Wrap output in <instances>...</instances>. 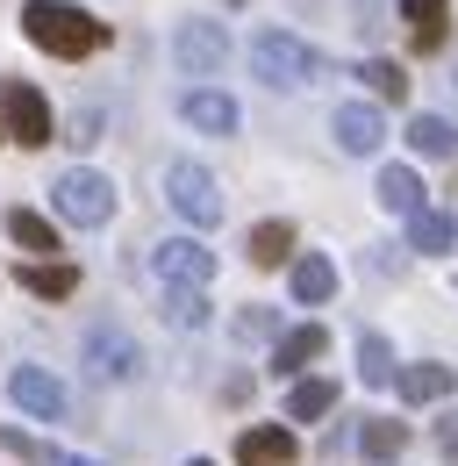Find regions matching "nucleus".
<instances>
[{
  "mask_svg": "<svg viewBox=\"0 0 458 466\" xmlns=\"http://www.w3.org/2000/svg\"><path fill=\"white\" fill-rule=\"evenodd\" d=\"M223 402H251V373H229V380H223Z\"/></svg>",
  "mask_w": 458,
  "mask_h": 466,
  "instance_id": "nucleus-33",
  "label": "nucleus"
},
{
  "mask_svg": "<svg viewBox=\"0 0 458 466\" xmlns=\"http://www.w3.org/2000/svg\"><path fill=\"white\" fill-rule=\"evenodd\" d=\"M458 244V223H452V208H423L415 223H408V251L415 258H444Z\"/></svg>",
  "mask_w": 458,
  "mask_h": 466,
  "instance_id": "nucleus-22",
  "label": "nucleus"
},
{
  "mask_svg": "<svg viewBox=\"0 0 458 466\" xmlns=\"http://www.w3.org/2000/svg\"><path fill=\"white\" fill-rule=\"evenodd\" d=\"M0 452H15L22 466H57V460H65V452H51L44 438H29L22 423H0Z\"/></svg>",
  "mask_w": 458,
  "mask_h": 466,
  "instance_id": "nucleus-28",
  "label": "nucleus"
},
{
  "mask_svg": "<svg viewBox=\"0 0 458 466\" xmlns=\"http://www.w3.org/2000/svg\"><path fill=\"white\" fill-rule=\"evenodd\" d=\"M186 466H215V460H186Z\"/></svg>",
  "mask_w": 458,
  "mask_h": 466,
  "instance_id": "nucleus-37",
  "label": "nucleus"
},
{
  "mask_svg": "<svg viewBox=\"0 0 458 466\" xmlns=\"http://www.w3.org/2000/svg\"><path fill=\"white\" fill-rule=\"evenodd\" d=\"M51 216L72 223V230H108L114 223V179L94 173V166H65L51 179Z\"/></svg>",
  "mask_w": 458,
  "mask_h": 466,
  "instance_id": "nucleus-4",
  "label": "nucleus"
},
{
  "mask_svg": "<svg viewBox=\"0 0 458 466\" xmlns=\"http://www.w3.org/2000/svg\"><path fill=\"white\" fill-rule=\"evenodd\" d=\"M79 359H86V373H94V380H114V388L144 373V345H136L122 323H108V316H101V323H86V345H79Z\"/></svg>",
  "mask_w": 458,
  "mask_h": 466,
  "instance_id": "nucleus-6",
  "label": "nucleus"
},
{
  "mask_svg": "<svg viewBox=\"0 0 458 466\" xmlns=\"http://www.w3.org/2000/svg\"><path fill=\"white\" fill-rule=\"evenodd\" d=\"M0 144H7V129H0Z\"/></svg>",
  "mask_w": 458,
  "mask_h": 466,
  "instance_id": "nucleus-39",
  "label": "nucleus"
},
{
  "mask_svg": "<svg viewBox=\"0 0 458 466\" xmlns=\"http://www.w3.org/2000/svg\"><path fill=\"white\" fill-rule=\"evenodd\" d=\"M401 452H408V423H394V416H365V423H358V460L394 466Z\"/></svg>",
  "mask_w": 458,
  "mask_h": 466,
  "instance_id": "nucleus-19",
  "label": "nucleus"
},
{
  "mask_svg": "<svg viewBox=\"0 0 458 466\" xmlns=\"http://www.w3.org/2000/svg\"><path fill=\"white\" fill-rule=\"evenodd\" d=\"M165 201H172V216L186 223L194 237H208L215 223L229 216V194H223V179L208 173L201 158H172L165 166Z\"/></svg>",
  "mask_w": 458,
  "mask_h": 466,
  "instance_id": "nucleus-3",
  "label": "nucleus"
},
{
  "mask_svg": "<svg viewBox=\"0 0 458 466\" xmlns=\"http://www.w3.org/2000/svg\"><path fill=\"white\" fill-rule=\"evenodd\" d=\"M437 86H444V101H452V108H458V58L444 65V79H437Z\"/></svg>",
  "mask_w": 458,
  "mask_h": 466,
  "instance_id": "nucleus-34",
  "label": "nucleus"
},
{
  "mask_svg": "<svg viewBox=\"0 0 458 466\" xmlns=\"http://www.w3.org/2000/svg\"><path fill=\"white\" fill-rule=\"evenodd\" d=\"M358 380H365V388H394L401 380V359L380 330H358Z\"/></svg>",
  "mask_w": 458,
  "mask_h": 466,
  "instance_id": "nucleus-24",
  "label": "nucleus"
},
{
  "mask_svg": "<svg viewBox=\"0 0 458 466\" xmlns=\"http://www.w3.org/2000/svg\"><path fill=\"white\" fill-rule=\"evenodd\" d=\"M172 65H179L186 79H215L229 65V29L208 22V15H186V22L172 29Z\"/></svg>",
  "mask_w": 458,
  "mask_h": 466,
  "instance_id": "nucleus-7",
  "label": "nucleus"
},
{
  "mask_svg": "<svg viewBox=\"0 0 458 466\" xmlns=\"http://www.w3.org/2000/svg\"><path fill=\"white\" fill-rule=\"evenodd\" d=\"M437 452H444V460H458V409H444V416H437Z\"/></svg>",
  "mask_w": 458,
  "mask_h": 466,
  "instance_id": "nucleus-32",
  "label": "nucleus"
},
{
  "mask_svg": "<svg viewBox=\"0 0 458 466\" xmlns=\"http://www.w3.org/2000/svg\"><path fill=\"white\" fill-rule=\"evenodd\" d=\"M244 258L251 266H294V223L286 216H265V223H251V237H244Z\"/></svg>",
  "mask_w": 458,
  "mask_h": 466,
  "instance_id": "nucleus-18",
  "label": "nucleus"
},
{
  "mask_svg": "<svg viewBox=\"0 0 458 466\" xmlns=\"http://www.w3.org/2000/svg\"><path fill=\"white\" fill-rule=\"evenodd\" d=\"M0 129H7V144H22V151L57 144V116L29 79H0Z\"/></svg>",
  "mask_w": 458,
  "mask_h": 466,
  "instance_id": "nucleus-5",
  "label": "nucleus"
},
{
  "mask_svg": "<svg viewBox=\"0 0 458 466\" xmlns=\"http://www.w3.org/2000/svg\"><path fill=\"white\" fill-rule=\"evenodd\" d=\"M330 137H337L344 158H380V144H387V116H380V101H337Z\"/></svg>",
  "mask_w": 458,
  "mask_h": 466,
  "instance_id": "nucleus-10",
  "label": "nucleus"
},
{
  "mask_svg": "<svg viewBox=\"0 0 458 466\" xmlns=\"http://www.w3.org/2000/svg\"><path fill=\"white\" fill-rule=\"evenodd\" d=\"M57 466H101V460H72V452H65V460H57Z\"/></svg>",
  "mask_w": 458,
  "mask_h": 466,
  "instance_id": "nucleus-36",
  "label": "nucleus"
},
{
  "mask_svg": "<svg viewBox=\"0 0 458 466\" xmlns=\"http://www.w3.org/2000/svg\"><path fill=\"white\" fill-rule=\"evenodd\" d=\"M223 7H244V0H223Z\"/></svg>",
  "mask_w": 458,
  "mask_h": 466,
  "instance_id": "nucleus-38",
  "label": "nucleus"
},
{
  "mask_svg": "<svg viewBox=\"0 0 458 466\" xmlns=\"http://www.w3.org/2000/svg\"><path fill=\"white\" fill-rule=\"evenodd\" d=\"M408 151L415 158H458V122L452 116H408Z\"/></svg>",
  "mask_w": 458,
  "mask_h": 466,
  "instance_id": "nucleus-21",
  "label": "nucleus"
},
{
  "mask_svg": "<svg viewBox=\"0 0 458 466\" xmlns=\"http://www.w3.org/2000/svg\"><path fill=\"white\" fill-rule=\"evenodd\" d=\"M15 280H22V294H36V301H72L79 294V266L72 258H22Z\"/></svg>",
  "mask_w": 458,
  "mask_h": 466,
  "instance_id": "nucleus-16",
  "label": "nucleus"
},
{
  "mask_svg": "<svg viewBox=\"0 0 458 466\" xmlns=\"http://www.w3.org/2000/svg\"><path fill=\"white\" fill-rule=\"evenodd\" d=\"M358 29H380V0H358Z\"/></svg>",
  "mask_w": 458,
  "mask_h": 466,
  "instance_id": "nucleus-35",
  "label": "nucleus"
},
{
  "mask_svg": "<svg viewBox=\"0 0 458 466\" xmlns=\"http://www.w3.org/2000/svg\"><path fill=\"white\" fill-rule=\"evenodd\" d=\"M373 201H380L387 216H401V223H415V216L430 208V187H423V173H415V166H380Z\"/></svg>",
  "mask_w": 458,
  "mask_h": 466,
  "instance_id": "nucleus-13",
  "label": "nucleus"
},
{
  "mask_svg": "<svg viewBox=\"0 0 458 466\" xmlns=\"http://www.w3.org/2000/svg\"><path fill=\"white\" fill-rule=\"evenodd\" d=\"M22 36L57 65H79V58H94V51L114 44V29L94 7H79V0H22Z\"/></svg>",
  "mask_w": 458,
  "mask_h": 466,
  "instance_id": "nucleus-1",
  "label": "nucleus"
},
{
  "mask_svg": "<svg viewBox=\"0 0 458 466\" xmlns=\"http://www.w3.org/2000/svg\"><path fill=\"white\" fill-rule=\"evenodd\" d=\"M330 351V330L323 323H294V330H280V345H273V373H286V380H308V366Z\"/></svg>",
  "mask_w": 458,
  "mask_h": 466,
  "instance_id": "nucleus-15",
  "label": "nucleus"
},
{
  "mask_svg": "<svg viewBox=\"0 0 458 466\" xmlns=\"http://www.w3.org/2000/svg\"><path fill=\"white\" fill-rule=\"evenodd\" d=\"M358 79H365V86H373V101H408V65L401 58H365L358 65Z\"/></svg>",
  "mask_w": 458,
  "mask_h": 466,
  "instance_id": "nucleus-25",
  "label": "nucleus"
},
{
  "mask_svg": "<svg viewBox=\"0 0 458 466\" xmlns=\"http://www.w3.org/2000/svg\"><path fill=\"white\" fill-rule=\"evenodd\" d=\"M244 345H280V309H265V301H251V309H236V323H229Z\"/></svg>",
  "mask_w": 458,
  "mask_h": 466,
  "instance_id": "nucleus-27",
  "label": "nucleus"
},
{
  "mask_svg": "<svg viewBox=\"0 0 458 466\" xmlns=\"http://www.w3.org/2000/svg\"><path fill=\"white\" fill-rule=\"evenodd\" d=\"M251 72L273 86V94H294V86H315L323 79V51L294 29H258L251 36Z\"/></svg>",
  "mask_w": 458,
  "mask_h": 466,
  "instance_id": "nucleus-2",
  "label": "nucleus"
},
{
  "mask_svg": "<svg viewBox=\"0 0 458 466\" xmlns=\"http://www.w3.org/2000/svg\"><path fill=\"white\" fill-rule=\"evenodd\" d=\"M286 294H294L301 309H323V301L337 294V266H330L323 251H294V266H286Z\"/></svg>",
  "mask_w": 458,
  "mask_h": 466,
  "instance_id": "nucleus-17",
  "label": "nucleus"
},
{
  "mask_svg": "<svg viewBox=\"0 0 458 466\" xmlns=\"http://www.w3.org/2000/svg\"><path fill=\"white\" fill-rule=\"evenodd\" d=\"M301 460V438L286 423H244L236 431V466H294Z\"/></svg>",
  "mask_w": 458,
  "mask_h": 466,
  "instance_id": "nucleus-12",
  "label": "nucleus"
},
{
  "mask_svg": "<svg viewBox=\"0 0 458 466\" xmlns=\"http://www.w3.org/2000/svg\"><path fill=\"white\" fill-rule=\"evenodd\" d=\"M151 273L165 280V288H208L215 280V251H208V237L179 230L165 244H151Z\"/></svg>",
  "mask_w": 458,
  "mask_h": 466,
  "instance_id": "nucleus-8",
  "label": "nucleus"
},
{
  "mask_svg": "<svg viewBox=\"0 0 458 466\" xmlns=\"http://www.w3.org/2000/svg\"><path fill=\"white\" fill-rule=\"evenodd\" d=\"M401 7V22H408V29H423V22H444V7H452V0H394Z\"/></svg>",
  "mask_w": 458,
  "mask_h": 466,
  "instance_id": "nucleus-31",
  "label": "nucleus"
},
{
  "mask_svg": "<svg viewBox=\"0 0 458 466\" xmlns=\"http://www.w3.org/2000/svg\"><path fill=\"white\" fill-rule=\"evenodd\" d=\"M101 129H108V116L86 101V108H72V116H65V137H57V144H72V151H94V144H101Z\"/></svg>",
  "mask_w": 458,
  "mask_h": 466,
  "instance_id": "nucleus-29",
  "label": "nucleus"
},
{
  "mask_svg": "<svg viewBox=\"0 0 458 466\" xmlns=\"http://www.w3.org/2000/svg\"><path fill=\"white\" fill-rule=\"evenodd\" d=\"M330 409H337V380H323V373L294 380V395H286V423H323Z\"/></svg>",
  "mask_w": 458,
  "mask_h": 466,
  "instance_id": "nucleus-23",
  "label": "nucleus"
},
{
  "mask_svg": "<svg viewBox=\"0 0 458 466\" xmlns=\"http://www.w3.org/2000/svg\"><path fill=\"white\" fill-rule=\"evenodd\" d=\"M165 316L179 323V330H208L215 301H208V288H165Z\"/></svg>",
  "mask_w": 458,
  "mask_h": 466,
  "instance_id": "nucleus-26",
  "label": "nucleus"
},
{
  "mask_svg": "<svg viewBox=\"0 0 458 466\" xmlns=\"http://www.w3.org/2000/svg\"><path fill=\"white\" fill-rule=\"evenodd\" d=\"M408 244H365V273H380V280H401L408 273V258H401Z\"/></svg>",
  "mask_w": 458,
  "mask_h": 466,
  "instance_id": "nucleus-30",
  "label": "nucleus"
},
{
  "mask_svg": "<svg viewBox=\"0 0 458 466\" xmlns=\"http://www.w3.org/2000/svg\"><path fill=\"white\" fill-rule=\"evenodd\" d=\"M0 230L15 237V251H22V258H57V251H65L57 223L44 216V208H22V201H15L7 216H0Z\"/></svg>",
  "mask_w": 458,
  "mask_h": 466,
  "instance_id": "nucleus-14",
  "label": "nucleus"
},
{
  "mask_svg": "<svg viewBox=\"0 0 458 466\" xmlns=\"http://www.w3.org/2000/svg\"><path fill=\"white\" fill-rule=\"evenodd\" d=\"M179 122L201 129V137H236V129H244V108L229 101L223 86H186V94H179Z\"/></svg>",
  "mask_w": 458,
  "mask_h": 466,
  "instance_id": "nucleus-11",
  "label": "nucleus"
},
{
  "mask_svg": "<svg viewBox=\"0 0 458 466\" xmlns=\"http://www.w3.org/2000/svg\"><path fill=\"white\" fill-rule=\"evenodd\" d=\"M7 402L22 409V416H36V423H65L72 416V395H65V380H57L51 366H15L7 373Z\"/></svg>",
  "mask_w": 458,
  "mask_h": 466,
  "instance_id": "nucleus-9",
  "label": "nucleus"
},
{
  "mask_svg": "<svg viewBox=\"0 0 458 466\" xmlns=\"http://www.w3.org/2000/svg\"><path fill=\"white\" fill-rule=\"evenodd\" d=\"M394 395L401 402H444L452 395V366H437V359H415V366H401V380H394Z\"/></svg>",
  "mask_w": 458,
  "mask_h": 466,
  "instance_id": "nucleus-20",
  "label": "nucleus"
}]
</instances>
